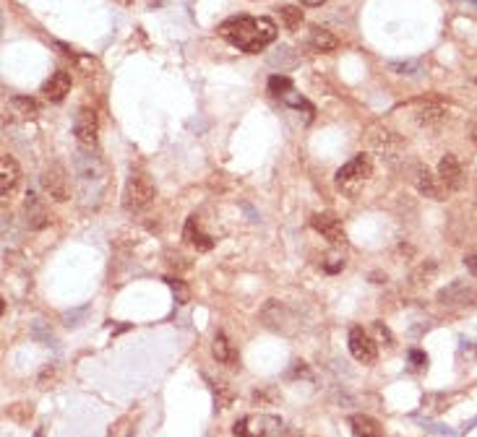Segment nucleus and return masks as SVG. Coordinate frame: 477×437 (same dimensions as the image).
<instances>
[{
	"label": "nucleus",
	"instance_id": "1",
	"mask_svg": "<svg viewBox=\"0 0 477 437\" xmlns=\"http://www.w3.org/2000/svg\"><path fill=\"white\" fill-rule=\"evenodd\" d=\"M219 37L243 53H261L277 39V24L266 16H235L219 24Z\"/></svg>",
	"mask_w": 477,
	"mask_h": 437
},
{
	"label": "nucleus",
	"instance_id": "2",
	"mask_svg": "<svg viewBox=\"0 0 477 437\" xmlns=\"http://www.w3.org/2000/svg\"><path fill=\"white\" fill-rule=\"evenodd\" d=\"M154 198H157V185L152 177L146 172H130L123 188V208L128 213H139L146 206H152Z\"/></svg>",
	"mask_w": 477,
	"mask_h": 437
},
{
	"label": "nucleus",
	"instance_id": "3",
	"mask_svg": "<svg viewBox=\"0 0 477 437\" xmlns=\"http://www.w3.org/2000/svg\"><path fill=\"white\" fill-rule=\"evenodd\" d=\"M370 175H373V161H370V157L368 154H355L345 167L336 170L334 180H336V188L342 193L358 195L360 188L370 180Z\"/></svg>",
	"mask_w": 477,
	"mask_h": 437
},
{
	"label": "nucleus",
	"instance_id": "4",
	"mask_svg": "<svg viewBox=\"0 0 477 437\" xmlns=\"http://www.w3.org/2000/svg\"><path fill=\"white\" fill-rule=\"evenodd\" d=\"M235 437H279L284 432L282 416L277 414H248L232 425Z\"/></svg>",
	"mask_w": 477,
	"mask_h": 437
},
{
	"label": "nucleus",
	"instance_id": "5",
	"mask_svg": "<svg viewBox=\"0 0 477 437\" xmlns=\"http://www.w3.org/2000/svg\"><path fill=\"white\" fill-rule=\"evenodd\" d=\"M73 136L81 149H94L99 141V115L94 107H81L73 120Z\"/></svg>",
	"mask_w": 477,
	"mask_h": 437
},
{
	"label": "nucleus",
	"instance_id": "6",
	"mask_svg": "<svg viewBox=\"0 0 477 437\" xmlns=\"http://www.w3.org/2000/svg\"><path fill=\"white\" fill-rule=\"evenodd\" d=\"M368 141H370V146L379 151L386 161H397V159H401V154H404V141H401L394 130L383 128V125H373L368 133Z\"/></svg>",
	"mask_w": 477,
	"mask_h": 437
},
{
	"label": "nucleus",
	"instance_id": "7",
	"mask_svg": "<svg viewBox=\"0 0 477 437\" xmlns=\"http://www.w3.org/2000/svg\"><path fill=\"white\" fill-rule=\"evenodd\" d=\"M40 185H42L44 195H47V198H53V201H58V203H63V201H68V198H71L68 172H65L63 164H50V167L42 172Z\"/></svg>",
	"mask_w": 477,
	"mask_h": 437
},
{
	"label": "nucleus",
	"instance_id": "8",
	"mask_svg": "<svg viewBox=\"0 0 477 437\" xmlns=\"http://www.w3.org/2000/svg\"><path fill=\"white\" fill-rule=\"evenodd\" d=\"M438 302L444 307H475L477 305V289L467 281H451L449 287L438 292Z\"/></svg>",
	"mask_w": 477,
	"mask_h": 437
},
{
	"label": "nucleus",
	"instance_id": "9",
	"mask_svg": "<svg viewBox=\"0 0 477 437\" xmlns=\"http://www.w3.org/2000/svg\"><path fill=\"white\" fill-rule=\"evenodd\" d=\"M347 346H349V354L363 364H373L376 359H379V346H376V341H373V339H370L368 333L363 331L360 325L349 328Z\"/></svg>",
	"mask_w": 477,
	"mask_h": 437
},
{
	"label": "nucleus",
	"instance_id": "10",
	"mask_svg": "<svg viewBox=\"0 0 477 437\" xmlns=\"http://www.w3.org/2000/svg\"><path fill=\"white\" fill-rule=\"evenodd\" d=\"M311 226H313L324 240H329L331 245H345V242H347L345 226H342V222L336 219L334 213H313V216H311Z\"/></svg>",
	"mask_w": 477,
	"mask_h": 437
},
{
	"label": "nucleus",
	"instance_id": "11",
	"mask_svg": "<svg viewBox=\"0 0 477 437\" xmlns=\"http://www.w3.org/2000/svg\"><path fill=\"white\" fill-rule=\"evenodd\" d=\"M19 182H21V167H19V161L13 159L11 154H3L0 157V195L3 198H11L13 193L19 190Z\"/></svg>",
	"mask_w": 477,
	"mask_h": 437
},
{
	"label": "nucleus",
	"instance_id": "12",
	"mask_svg": "<svg viewBox=\"0 0 477 437\" xmlns=\"http://www.w3.org/2000/svg\"><path fill=\"white\" fill-rule=\"evenodd\" d=\"M438 177L446 185V190H459L465 185V170L462 161L456 159L454 154H444L438 161Z\"/></svg>",
	"mask_w": 477,
	"mask_h": 437
},
{
	"label": "nucleus",
	"instance_id": "13",
	"mask_svg": "<svg viewBox=\"0 0 477 437\" xmlns=\"http://www.w3.org/2000/svg\"><path fill=\"white\" fill-rule=\"evenodd\" d=\"M415 185L417 190L423 193L425 198H433V201H444V193H446V185L441 182L438 175L428 170V167H417L415 172Z\"/></svg>",
	"mask_w": 477,
	"mask_h": 437
},
{
	"label": "nucleus",
	"instance_id": "14",
	"mask_svg": "<svg viewBox=\"0 0 477 437\" xmlns=\"http://www.w3.org/2000/svg\"><path fill=\"white\" fill-rule=\"evenodd\" d=\"M183 240L188 242V245H193L196 250H201V253H207V250H211V247H214V237L207 235V232L201 229V222H198V216H196V213L185 219Z\"/></svg>",
	"mask_w": 477,
	"mask_h": 437
},
{
	"label": "nucleus",
	"instance_id": "15",
	"mask_svg": "<svg viewBox=\"0 0 477 437\" xmlns=\"http://www.w3.org/2000/svg\"><path fill=\"white\" fill-rule=\"evenodd\" d=\"M446 118H449V107L441 105V102H420L417 109H415V120H417V125H423V128L441 125Z\"/></svg>",
	"mask_w": 477,
	"mask_h": 437
},
{
	"label": "nucleus",
	"instance_id": "16",
	"mask_svg": "<svg viewBox=\"0 0 477 437\" xmlns=\"http://www.w3.org/2000/svg\"><path fill=\"white\" fill-rule=\"evenodd\" d=\"M71 91V73L68 71H55L42 86V94L47 102H63Z\"/></svg>",
	"mask_w": 477,
	"mask_h": 437
},
{
	"label": "nucleus",
	"instance_id": "17",
	"mask_svg": "<svg viewBox=\"0 0 477 437\" xmlns=\"http://www.w3.org/2000/svg\"><path fill=\"white\" fill-rule=\"evenodd\" d=\"M24 208H26V224L32 226V229H42V226L50 224V213H47V208H44L42 203L37 201V195H34V193L26 195Z\"/></svg>",
	"mask_w": 477,
	"mask_h": 437
},
{
	"label": "nucleus",
	"instance_id": "18",
	"mask_svg": "<svg viewBox=\"0 0 477 437\" xmlns=\"http://www.w3.org/2000/svg\"><path fill=\"white\" fill-rule=\"evenodd\" d=\"M349 427H352L355 437H383L381 425L368 414H352L349 416Z\"/></svg>",
	"mask_w": 477,
	"mask_h": 437
},
{
	"label": "nucleus",
	"instance_id": "19",
	"mask_svg": "<svg viewBox=\"0 0 477 437\" xmlns=\"http://www.w3.org/2000/svg\"><path fill=\"white\" fill-rule=\"evenodd\" d=\"M308 44L313 53H336L339 50V39L329 29H321V26H313V32L308 37Z\"/></svg>",
	"mask_w": 477,
	"mask_h": 437
},
{
	"label": "nucleus",
	"instance_id": "20",
	"mask_svg": "<svg viewBox=\"0 0 477 437\" xmlns=\"http://www.w3.org/2000/svg\"><path fill=\"white\" fill-rule=\"evenodd\" d=\"M211 354L219 364H235L238 362V352L232 349V344L225 333H217L214 336V344H211Z\"/></svg>",
	"mask_w": 477,
	"mask_h": 437
},
{
	"label": "nucleus",
	"instance_id": "21",
	"mask_svg": "<svg viewBox=\"0 0 477 437\" xmlns=\"http://www.w3.org/2000/svg\"><path fill=\"white\" fill-rule=\"evenodd\" d=\"M11 105H13V109L26 120H34L40 115V105H37L34 99H29V96H13Z\"/></svg>",
	"mask_w": 477,
	"mask_h": 437
},
{
	"label": "nucleus",
	"instance_id": "22",
	"mask_svg": "<svg viewBox=\"0 0 477 437\" xmlns=\"http://www.w3.org/2000/svg\"><path fill=\"white\" fill-rule=\"evenodd\" d=\"M279 16H282L287 32H297L300 24H303V11L295 8V6H282V8H279Z\"/></svg>",
	"mask_w": 477,
	"mask_h": 437
},
{
	"label": "nucleus",
	"instance_id": "23",
	"mask_svg": "<svg viewBox=\"0 0 477 437\" xmlns=\"http://www.w3.org/2000/svg\"><path fill=\"white\" fill-rule=\"evenodd\" d=\"M282 102H284V105H290V107H293V109H305L308 115H313V112H315L313 105H311V102H308L305 96L297 94L295 89H290V91H287V94L282 96Z\"/></svg>",
	"mask_w": 477,
	"mask_h": 437
},
{
	"label": "nucleus",
	"instance_id": "24",
	"mask_svg": "<svg viewBox=\"0 0 477 437\" xmlns=\"http://www.w3.org/2000/svg\"><path fill=\"white\" fill-rule=\"evenodd\" d=\"M293 89V81L287 78V75H271L269 78V94H274V96H279L282 99L287 91Z\"/></svg>",
	"mask_w": 477,
	"mask_h": 437
},
{
	"label": "nucleus",
	"instance_id": "25",
	"mask_svg": "<svg viewBox=\"0 0 477 437\" xmlns=\"http://www.w3.org/2000/svg\"><path fill=\"white\" fill-rule=\"evenodd\" d=\"M164 281H167L170 289H173L175 302H177V305H185V302L191 299V292H188V287H185V281H180V278H164Z\"/></svg>",
	"mask_w": 477,
	"mask_h": 437
},
{
	"label": "nucleus",
	"instance_id": "26",
	"mask_svg": "<svg viewBox=\"0 0 477 437\" xmlns=\"http://www.w3.org/2000/svg\"><path fill=\"white\" fill-rule=\"evenodd\" d=\"M433 274H435V263L433 260H428V263H423V266L413 274V281L415 284H428V278L433 276Z\"/></svg>",
	"mask_w": 477,
	"mask_h": 437
},
{
	"label": "nucleus",
	"instance_id": "27",
	"mask_svg": "<svg viewBox=\"0 0 477 437\" xmlns=\"http://www.w3.org/2000/svg\"><path fill=\"white\" fill-rule=\"evenodd\" d=\"M110 437H133V427H130V416H123L118 425L110 429Z\"/></svg>",
	"mask_w": 477,
	"mask_h": 437
},
{
	"label": "nucleus",
	"instance_id": "28",
	"mask_svg": "<svg viewBox=\"0 0 477 437\" xmlns=\"http://www.w3.org/2000/svg\"><path fill=\"white\" fill-rule=\"evenodd\" d=\"M389 68L399 75H417L420 73V63H391Z\"/></svg>",
	"mask_w": 477,
	"mask_h": 437
},
{
	"label": "nucleus",
	"instance_id": "29",
	"mask_svg": "<svg viewBox=\"0 0 477 437\" xmlns=\"http://www.w3.org/2000/svg\"><path fill=\"white\" fill-rule=\"evenodd\" d=\"M373 331H376V336H379V339L386 344V346H394V336H391V331L386 328V325H383V323H381V320H376V323H373Z\"/></svg>",
	"mask_w": 477,
	"mask_h": 437
},
{
	"label": "nucleus",
	"instance_id": "30",
	"mask_svg": "<svg viewBox=\"0 0 477 437\" xmlns=\"http://www.w3.org/2000/svg\"><path fill=\"white\" fill-rule=\"evenodd\" d=\"M167 258H170L167 263H170L173 268H180V271H185V268H191V263H188V258L180 256V253H167Z\"/></svg>",
	"mask_w": 477,
	"mask_h": 437
},
{
	"label": "nucleus",
	"instance_id": "31",
	"mask_svg": "<svg viewBox=\"0 0 477 437\" xmlns=\"http://www.w3.org/2000/svg\"><path fill=\"white\" fill-rule=\"evenodd\" d=\"M410 364L417 367V370H423L425 364H428V354L420 352V349H413V352H410Z\"/></svg>",
	"mask_w": 477,
	"mask_h": 437
},
{
	"label": "nucleus",
	"instance_id": "32",
	"mask_svg": "<svg viewBox=\"0 0 477 437\" xmlns=\"http://www.w3.org/2000/svg\"><path fill=\"white\" fill-rule=\"evenodd\" d=\"M465 263H467V268H469V271H472V274L477 276V253H475V256H467Z\"/></svg>",
	"mask_w": 477,
	"mask_h": 437
},
{
	"label": "nucleus",
	"instance_id": "33",
	"mask_svg": "<svg viewBox=\"0 0 477 437\" xmlns=\"http://www.w3.org/2000/svg\"><path fill=\"white\" fill-rule=\"evenodd\" d=\"M459 6H467V8H472V11H477V0H456Z\"/></svg>",
	"mask_w": 477,
	"mask_h": 437
},
{
	"label": "nucleus",
	"instance_id": "34",
	"mask_svg": "<svg viewBox=\"0 0 477 437\" xmlns=\"http://www.w3.org/2000/svg\"><path fill=\"white\" fill-rule=\"evenodd\" d=\"M300 3H303V6H311V8H315V6H321L324 0H300Z\"/></svg>",
	"mask_w": 477,
	"mask_h": 437
},
{
	"label": "nucleus",
	"instance_id": "35",
	"mask_svg": "<svg viewBox=\"0 0 477 437\" xmlns=\"http://www.w3.org/2000/svg\"><path fill=\"white\" fill-rule=\"evenodd\" d=\"M472 139L477 141V125H475V128H472Z\"/></svg>",
	"mask_w": 477,
	"mask_h": 437
}]
</instances>
